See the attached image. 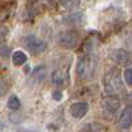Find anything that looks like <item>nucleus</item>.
Returning a JSON list of instances; mask_svg holds the SVG:
<instances>
[{"label":"nucleus","instance_id":"obj_1","mask_svg":"<svg viewBox=\"0 0 132 132\" xmlns=\"http://www.w3.org/2000/svg\"><path fill=\"white\" fill-rule=\"evenodd\" d=\"M103 87L108 95H116L123 91V76L118 67H113L108 71L103 77Z\"/></svg>","mask_w":132,"mask_h":132},{"label":"nucleus","instance_id":"obj_2","mask_svg":"<svg viewBox=\"0 0 132 132\" xmlns=\"http://www.w3.org/2000/svg\"><path fill=\"white\" fill-rule=\"evenodd\" d=\"M56 44L61 48L73 50L80 44V35L75 31H63L56 35Z\"/></svg>","mask_w":132,"mask_h":132},{"label":"nucleus","instance_id":"obj_3","mask_svg":"<svg viewBox=\"0 0 132 132\" xmlns=\"http://www.w3.org/2000/svg\"><path fill=\"white\" fill-rule=\"evenodd\" d=\"M96 68V61L94 57L91 56H84L77 61V67H76V75L80 80L84 79H89L91 75L95 72Z\"/></svg>","mask_w":132,"mask_h":132},{"label":"nucleus","instance_id":"obj_4","mask_svg":"<svg viewBox=\"0 0 132 132\" xmlns=\"http://www.w3.org/2000/svg\"><path fill=\"white\" fill-rule=\"evenodd\" d=\"M23 45L26 47L27 51H29L34 55H39V53H42L47 50L45 42L35 35H26L23 37Z\"/></svg>","mask_w":132,"mask_h":132},{"label":"nucleus","instance_id":"obj_5","mask_svg":"<svg viewBox=\"0 0 132 132\" xmlns=\"http://www.w3.org/2000/svg\"><path fill=\"white\" fill-rule=\"evenodd\" d=\"M119 108H120V100L116 99V97H107L102 104L103 115L108 119H112L113 116L118 113Z\"/></svg>","mask_w":132,"mask_h":132},{"label":"nucleus","instance_id":"obj_6","mask_svg":"<svg viewBox=\"0 0 132 132\" xmlns=\"http://www.w3.org/2000/svg\"><path fill=\"white\" fill-rule=\"evenodd\" d=\"M88 110H89V105L87 102H76V103H72L71 107H69V113L75 119H81L87 115Z\"/></svg>","mask_w":132,"mask_h":132},{"label":"nucleus","instance_id":"obj_7","mask_svg":"<svg viewBox=\"0 0 132 132\" xmlns=\"http://www.w3.org/2000/svg\"><path fill=\"white\" fill-rule=\"evenodd\" d=\"M116 127H118V129H120V131L128 129V128L132 127V107L126 108V110L121 112Z\"/></svg>","mask_w":132,"mask_h":132},{"label":"nucleus","instance_id":"obj_8","mask_svg":"<svg viewBox=\"0 0 132 132\" xmlns=\"http://www.w3.org/2000/svg\"><path fill=\"white\" fill-rule=\"evenodd\" d=\"M110 57L119 65H128L131 63V55L124 50H115L110 53Z\"/></svg>","mask_w":132,"mask_h":132},{"label":"nucleus","instance_id":"obj_9","mask_svg":"<svg viewBox=\"0 0 132 132\" xmlns=\"http://www.w3.org/2000/svg\"><path fill=\"white\" fill-rule=\"evenodd\" d=\"M51 79H52V83L53 84H56V85H64L68 81V72L65 71V69L57 68V69H55V71L52 72Z\"/></svg>","mask_w":132,"mask_h":132},{"label":"nucleus","instance_id":"obj_10","mask_svg":"<svg viewBox=\"0 0 132 132\" xmlns=\"http://www.w3.org/2000/svg\"><path fill=\"white\" fill-rule=\"evenodd\" d=\"M27 61V55L23 51H15L12 53V63L13 65H16V67H20L23 65Z\"/></svg>","mask_w":132,"mask_h":132},{"label":"nucleus","instance_id":"obj_11","mask_svg":"<svg viewBox=\"0 0 132 132\" xmlns=\"http://www.w3.org/2000/svg\"><path fill=\"white\" fill-rule=\"evenodd\" d=\"M79 132H103V127L97 123H88L83 126Z\"/></svg>","mask_w":132,"mask_h":132},{"label":"nucleus","instance_id":"obj_12","mask_svg":"<svg viewBox=\"0 0 132 132\" xmlns=\"http://www.w3.org/2000/svg\"><path fill=\"white\" fill-rule=\"evenodd\" d=\"M21 103H20V100L16 95H11L8 97V102H7V107L10 108L11 111H18L19 108H20Z\"/></svg>","mask_w":132,"mask_h":132},{"label":"nucleus","instance_id":"obj_13","mask_svg":"<svg viewBox=\"0 0 132 132\" xmlns=\"http://www.w3.org/2000/svg\"><path fill=\"white\" fill-rule=\"evenodd\" d=\"M65 10H73L80 5V0H59Z\"/></svg>","mask_w":132,"mask_h":132},{"label":"nucleus","instance_id":"obj_14","mask_svg":"<svg viewBox=\"0 0 132 132\" xmlns=\"http://www.w3.org/2000/svg\"><path fill=\"white\" fill-rule=\"evenodd\" d=\"M32 77H34V79H36L37 81L44 80V77H45V67L42 65V67L35 68V71H34V73H32Z\"/></svg>","mask_w":132,"mask_h":132},{"label":"nucleus","instance_id":"obj_15","mask_svg":"<svg viewBox=\"0 0 132 132\" xmlns=\"http://www.w3.org/2000/svg\"><path fill=\"white\" fill-rule=\"evenodd\" d=\"M123 77L128 85H132V68H127L123 73Z\"/></svg>","mask_w":132,"mask_h":132},{"label":"nucleus","instance_id":"obj_16","mask_svg":"<svg viewBox=\"0 0 132 132\" xmlns=\"http://www.w3.org/2000/svg\"><path fill=\"white\" fill-rule=\"evenodd\" d=\"M8 53H10L8 45H0V55L3 57H8Z\"/></svg>","mask_w":132,"mask_h":132},{"label":"nucleus","instance_id":"obj_17","mask_svg":"<svg viewBox=\"0 0 132 132\" xmlns=\"http://www.w3.org/2000/svg\"><path fill=\"white\" fill-rule=\"evenodd\" d=\"M5 91H7V83L0 79V97L5 94Z\"/></svg>","mask_w":132,"mask_h":132},{"label":"nucleus","instance_id":"obj_18","mask_svg":"<svg viewBox=\"0 0 132 132\" xmlns=\"http://www.w3.org/2000/svg\"><path fill=\"white\" fill-rule=\"evenodd\" d=\"M52 96H53V99H55V100H57V102H59V100L63 99V92H61V91H53Z\"/></svg>","mask_w":132,"mask_h":132},{"label":"nucleus","instance_id":"obj_19","mask_svg":"<svg viewBox=\"0 0 132 132\" xmlns=\"http://www.w3.org/2000/svg\"><path fill=\"white\" fill-rule=\"evenodd\" d=\"M5 32H7V29H0V37H4Z\"/></svg>","mask_w":132,"mask_h":132},{"label":"nucleus","instance_id":"obj_20","mask_svg":"<svg viewBox=\"0 0 132 132\" xmlns=\"http://www.w3.org/2000/svg\"><path fill=\"white\" fill-rule=\"evenodd\" d=\"M2 128H3V120L0 119V131H2Z\"/></svg>","mask_w":132,"mask_h":132},{"label":"nucleus","instance_id":"obj_21","mask_svg":"<svg viewBox=\"0 0 132 132\" xmlns=\"http://www.w3.org/2000/svg\"><path fill=\"white\" fill-rule=\"evenodd\" d=\"M18 132H32V131H18Z\"/></svg>","mask_w":132,"mask_h":132}]
</instances>
